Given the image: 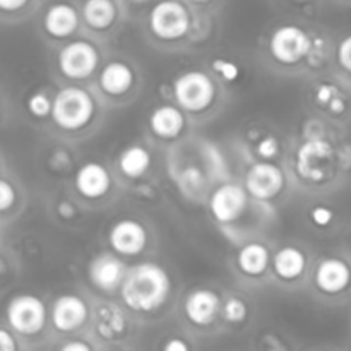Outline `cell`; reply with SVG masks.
Returning <instances> with one entry per match:
<instances>
[{
  "mask_svg": "<svg viewBox=\"0 0 351 351\" xmlns=\"http://www.w3.org/2000/svg\"><path fill=\"white\" fill-rule=\"evenodd\" d=\"M119 291L125 308L137 314H153L170 297V274L156 263H139L129 267Z\"/></svg>",
  "mask_w": 351,
  "mask_h": 351,
  "instance_id": "obj_1",
  "label": "cell"
},
{
  "mask_svg": "<svg viewBox=\"0 0 351 351\" xmlns=\"http://www.w3.org/2000/svg\"><path fill=\"white\" fill-rule=\"evenodd\" d=\"M96 117V99L82 86H65L53 96L51 122L62 132H81Z\"/></svg>",
  "mask_w": 351,
  "mask_h": 351,
  "instance_id": "obj_2",
  "label": "cell"
},
{
  "mask_svg": "<svg viewBox=\"0 0 351 351\" xmlns=\"http://www.w3.org/2000/svg\"><path fill=\"white\" fill-rule=\"evenodd\" d=\"M171 91L177 105L184 112L194 115L208 112L218 98V86L215 77L199 69L178 74L171 84Z\"/></svg>",
  "mask_w": 351,
  "mask_h": 351,
  "instance_id": "obj_3",
  "label": "cell"
},
{
  "mask_svg": "<svg viewBox=\"0 0 351 351\" xmlns=\"http://www.w3.org/2000/svg\"><path fill=\"white\" fill-rule=\"evenodd\" d=\"M336 163L335 146L324 136H308L298 146L295 168L302 180L322 184L332 175Z\"/></svg>",
  "mask_w": 351,
  "mask_h": 351,
  "instance_id": "obj_4",
  "label": "cell"
},
{
  "mask_svg": "<svg viewBox=\"0 0 351 351\" xmlns=\"http://www.w3.org/2000/svg\"><path fill=\"white\" fill-rule=\"evenodd\" d=\"M147 26L156 40L175 43L189 36L192 29V16L178 0H161L149 10Z\"/></svg>",
  "mask_w": 351,
  "mask_h": 351,
  "instance_id": "obj_5",
  "label": "cell"
},
{
  "mask_svg": "<svg viewBox=\"0 0 351 351\" xmlns=\"http://www.w3.org/2000/svg\"><path fill=\"white\" fill-rule=\"evenodd\" d=\"M314 38L297 24H281L269 36V53L280 65H298L307 62Z\"/></svg>",
  "mask_w": 351,
  "mask_h": 351,
  "instance_id": "obj_6",
  "label": "cell"
},
{
  "mask_svg": "<svg viewBox=\"0 0 351 351\" xmlns=\"http://www.w3.org/2000/svg\"><path fill=\"white\" fill-rule=\"evenodd\" d=\"M7 326L16 335L36 336L45 329L48 321L47 305L41 298L31 293L16 295L9 300L5 308Z\"/></svg>",
  "mask_w": 351,
  "mask_h": 351,
  "instance_id": "obj_7",
  "label": "cell"
},
{
  "mask_svg": "<svg viewBox=\"0 0 351 351\" xmlns=\"http://www.w3.org/2000/svg\"><path fill=\"white\" fill-rule=\"evenodd\" d=\"M99 51L89 40H72L58 50V72L69 81H84L99 67Z\"/></svg>",
  "mask_w": 351,
  "mask_h": 351,
  "instance_id": "obj_8",
  "label": "cell"
},
{
  "mask_svg": "<svg viewBox=\"0 0 351 351\" xmlns=\"http://www.w3.org/2000/svg\"><path fill=\"white\" fill-rule=\"evenodd\" d=\"M252 197L245 185L237 182H226L218 185L209 195V213L218 225L228 226L239 221L249 209Z\"/></svg>",
  "mask_w": 351,
  "mask_h": 351,
  "instance_id": "obj_9",
  "label": "cell"
},
{
  "mask_svg": "<svg viewBox=\"0 0 351 351\" xmlns=\"http://www.w3.org/2000/svg\"><path fill=\"white\" fill-rule=\"evenodd\" d=\"M247 192L257 202L276 199L287 185L285 170L273 160H257L249 167L243 178Z\"/></svg>",
  "mask_w": 351,
  "mask_h": 351,
  "instance_id": "obj_10",
  "label": "cell"
},
{
  "mask_svg": "<svg viewBox=\"0 0 351 351\" xmlns=\"http://www.w3.org/2000/svg\"><path fill=\"white\" fill-rule=\"evenodd\" d=\"M89 315H91V311H89L88 302L79 295H60L51 304V326L60 335H72V332L84 328Z\"/></svg>",
  "mask_w": 351,
  "mask_h": 351,
  "instance_id": "obj_11",
  "label": "cell"
},
{
  "mask_svg": "<svg viewBox=\"0 0 351 351\" xmlns=\"http://www.w3.org/2000/svg\"><path fill=\"white\" fill-rule=\"evenodd\" d=\"M129 266L123 263L122 256L112 252H101L91 259L88 266V278L95 288L105 293L120 290Z\"/></svg>",
  "mask_w": 351,
  "mask_h": 351,
  "instance_id": "obj_12",
  "label": "cell"
},
{
  "mask_svg": "<svg viewBox=\"0 0 351 351\" xmlns=\"http://www.w3.org/2000/svg\"><path fill=\"white\" fill-rule=\"evenodd\" d=\"M149 233L141 221L134 218H122L113 223L108 232L110 249L122 257H136L146 249Z\"/></svg>",
  "mask_w": 351,
  "mask_h": 351,
  "instance_id": "obj_13",
  "label": "cell"
},
{
  "mask_svg": "<svg viewBox=\"0 0 351 351\" xmlns=\"http://www.w3.org/2000/svg\"><path fill=\"white\" fill-rule=\"evenodd\" d=\"M223 300L215 290L197 288L185 297L184 314L191 324L197 328H209L221 317Z\"/></svg>",
  "mask_w": 351,
  "mask_h": 351,
  "instance_id": "obj_14",
  "label": "cell"
},
{
  "mask_svg": "<svg viewBox=\"0 0 351 351\" xmlns=\"http://www.w3.org/2000/svg\"><path fill=\"white\" fill-rule=\"evenodd\" d=\"M74 187L86 201H99L112 191V175L105 165L88 161L75 171Z\"/></svg>",
  "mask_w": 351,
  "mask_h": 351,
  "instance_id": "obj_15",
  "label": "cell"
},
{
  "mask_svg": "<svg viewBox=\"0 0 351 351\" xmlns=\"http://www.w3.org/2000/svg\"><path fill=\"white\" fill-rule=\"evenodd\" d=\"M314 285L321 293L339 295L351 285V267L341 257H324L315 266Z\"/></svg>",
  "mask_w": 351,
  "mask_h": 351,
  "instance_id": "obj_16",
  "label": "cell"
},
{
  "mask_svg": "<svg viewBox=\"0 0 351 351\" xmlns=\"http://www.w3.org/2000/svg\"><path fill=\"white\" fill-rule=\"evenodd\" d=\"M136 69L123 60H112L98 72V88L110 98H122L136 88Z\"/></svg>",
  "mask_w": 351,
  "mask_h": 351,
  "instance_id": "obj_17",
  "label": "cell"
},
{
  "mask_svg": "<svg viewBox=\"0 0 351 351\" xmlns=\"http://www.w3.org/2000/svg\"><path fill=\"white\" fill-rule=\"evenodd\" d=\"M93 329L101 341H120L125 338L129 319L122 307L115 304H101L93 311Z\"/></svg>",
  "mask_w": 351,
  "mask_h": 351,
  "instance_id": "obj_18",
  "label": "cell"
},
{
  "mask_svg": "<svg viewBox=\"0 0 351 351\" xmlns=\"http://www.w3.org/2000/svg\"><path fill=\"white\" fill-rule=\"evenodd\" d=\"M81 16L72 3H51L43 16V31L53 40H65L77 31Z\"/></svg>",
  "mask_w": 351,
  "mask_h": 351,
  "instance_id": "obj_19",
  "label": "cell"
},
{
  "mask_svg": "<svg viewBox=\"0 0 351 351\" xmlns=\"http://www.w3.org/2000/svg\"><path fill=\"white\" fill-rule=\"evenodd\" d=\"M271 271L276 280L283 283H295L307 271V254L297 245H285L273 256Z\"/></svg>",
  "mask_w": 351,
  "mask_h": 351,
  "instance_id": "obj_20",
  "label": "cell"
},
{
  "mask_svg": "<svg viewBox=\"0 0 351 351\" xmlns=\"http://www.w3.org/2000/svg\"><path fill=\"white\" fill-rule=\"evenodd\" d=\"M273 263V254L263 242H247L237 252V269L245 278H261Z\"/></svg>",
  "mask_w": 351,
  "mask_h": 351,
  "instance_id": "obj_21",
  "label": "cell"
},
{
  "mask_svg": "<svg viewBox=\"0 0 351 351\" xmlns=\"http://www.w3.org/2000/svg\"><path fill=\"white\" fill-rule=\"evenodd\" d=\"M149 129L163 141L177 139L185 129V112L178 105L156 106L149 113Z\"/></svg>",
  "mask_w": 351,
  "mask_h": 351,
  "instance_id": "obj_22",
  "label": "cell"
},
{
  "mask_svg": "<svg viewBox=\"0 0 351 351\" xmlns=\"http://www.w3.org/2000/svg\"><path fill=\"white\" fill-rule=\"evenodd\" d=\"M117 5L113 0H86L82 5V21L93 31H108L117 21Z\"/></svg>",
  "mask_w": 351,
  "mask_h": 351,
  "instance_id": "obj_23",
  "label": "cell"
},
{
  "mask_svg": "<svg viewBox=\"0 0 351 351\" xmlns=\"http://www.w3.org/2000/svg\"><path fill=\"white\" fill-rule=\"evenodd\" d=\"M151 161H153L151 151L146 146H143V144H132V146H127L120 153L119 168L123 177L136 180V178L144 177L149 171Z\"/></svg>",
  "mask_w": 351,
  "mask_h": 351,
  "instance_id": "obj_24",
  "label": "cell"
},
{
  "mask_svg": "<svg viewBox=\"0 0 351 351\" xmlns=\"http://www.w3.org/2000/svg\"><path fill=\"white\" fill-rule=\"evenodd\" d=\"M247 315H249V307H247L245 300L237 295H230L223 300L221 305V319L226 324L240 326L245 322Z\"/></svg>",
  "mask_w": 351,
  "mask_h": 351,
  "instance_id": "obj_25",
  "label": "cell"
},
{
  "mask_svg": "<svg viewBox=\"0 0 351 351\" xmlns=\"http://www.w3.org/2000/svg\"><path fill=\"white\" fill-rule=\"evenodd\" d=\"M26 106L34 119H48L53 110V98H50L47 91H36L27 98Z\"/></svg>",
  "mask_w": 351,
  "mask_h": 351,
  "instance_id": "obj_26",
  "label": "cell"
},
{
  "mask_svg": "<svg viewBox=\"0 0 351 351\" xmlns=\"http://www.w3.org/2000/svg\"><path fill=\"white\" fill-rule=\"evenodd\" d=\"M211 69L219 79L226 82H235L240 77V67L230 58H215L211 60Z\"/></svg>",
  "mask_w": 351,
  "mask_h": 351,
  "instance_id": "obj_27",
  "label": "cell"
},
{
  "mask_svg": "<svg viewBox=\"0 0 351 351\" xmlns=\"http://www.w3.org/2000/svg\"><path fill=\"white\" fill-rule=\"evenodd\" d=\"M280 141L276 136H264L256 143V154L259 160H276L280 154Z\"/></svg>",
  "mask_w": 351,
  "mask_h": 351,
  "instance_id": "obj_28",
  "label": "cell"
},
{
  "mask_svg": "<svg viewBox=\"0 0 351 351\" xmlns=\"http://www.w3.org/2000/svg\"><path fill=\"white\" fill-rule=\"evenodd\" d=\"M336 96H339V91L335 84H331V82H319V84L315 86L314 98H315V101H317L319 106H324V108H328Z\"/></svg>",
  "mask_w": 351,
  "mask_h": 351,
  "instance_id": "obj_29",
  "label": "cell"
},
{
  "mask_svg": "<svg viewBox=\"0 0 351 351\" xmlns=\"http://www.w3.org/2000/svg\"><path fill=\"white\" fill-rule=\"evenodd\" d=\"M332 219H335V211L331 208H328V206L319 204L311 209V221L314 226L326 228V226L331 225Z\"/></svg>",
  "mask_w": 351,
  "mask_h": 351,
  "instance_id": "obj_30",
  "label": "cell"
},
{
  "mask_svg": "<svg viewBox=\"0 0 351 351\" xmlns=\"http://www.w3.org/2000/svg\"><path fill=\"white\" fill-rule=\"evenodd\" d=\"M336 60L345 72L351 74V34L343 38L336 48Z\"/></svg>",
  "mask_w": 351,
  "mask_h": 351,
  "instance_id": "obj_31",
  "label": "cell"
},
{
  "mask_svg": "<svg viewBox=\"0 0 351 351\" xmlns=\"http://www.w3.org/2000/svg\"><path fill=\"white\" fill-rule=\"evenodd\" d=\"M14 202H16V189L7 178H3L0 182V209H2V213L9 211Z\"/></svg>",
  "mask_w": 351,
  "mask_h": 351,
  "instance_id": "obj_32",
  "label": "cell"
},
{
  "mask_svg": "<svg viewBox=\"0 0 351 351\" xmlns=\"http://www.w3.org/2000/svg\"><path fill=\"white\" fill-rule=\"evenodd\" d=\"M16 332L12 329L2 328L0 331V350L2 351H16L17 345H16Z\"/></svg>",
  "mask_w": 351,
  "mask_h": 351,
  "instance_id": "obj_33",
  "label": "cell"
},
{
  "mask_svg": "<svg viewBox=\"0 0 351 351\" xmlns=\"http://www.w3.org/2000/svg\"><path fill=\"white\" fill-rule=\"evenodd\" d=\"M60 348L64 351H89V350H93V345L82 341V339H72V341L64 343Z\"/></svg>",
  "mask_w": 351,
  "mask_h": 351,
  "instance_id": "obj_34",
  "label": "cell"
},
{
  "mask_svg": "<svg viewBox=\"0 0 351 351\" xmlns=\"http://www.w3.org/2000/svg\"><path fill=\"white\" fill-rule=\"evenodd\" d=\"M27 2L29 0H0V7H2L3 12H16V10L26 7Z\"/></svg>",
  "mask_w": 351,
  "mask_h": 351,
  "instance_id": "obj_35",
  "label": "cell"
},
{
  "mask_svg": "<svg viewBox=\"0 0 351 351\" xmlns=\"http://www.w3.org/2000/svg\"><path fill=\"white\" fill-rule=\"evenodd\" d=\"M345 110H346V101L343 99L341 95L336 96V98L331 101V105L328 106V112H331L332 115H341Z\"/></svg>",
  "mask_w": 351,
  "mask_h": 351,
  "instance_id": "obj_36",
  "label": "cell"
},
{
  "mask_svg": "<svg viewBox=\"0 0 351 351\" xmlns=\"http://www.w3.org/2000/svg\"><path fill=\"white\" fill-rule=\"evenodd\" d=\"M163 350H167V351H187L189 350V345L184 341V339L171 338L170 341L165 343Z\"/></svg>",
  "mask_w": 351,
  "mask_h": 351,
  "instance_id": "obj_37",
  "label": "cell"
},
{
  "mask_svg": "<svg viewBox=\"0 0 351 351\" xmlns=\"http://www.w3.org/2000/svg\"><path fill=\"white\" fill-rule=\"evenodd\" d=\"M57 211H58V215L62 216V218H67V219L74 218V215H75V208L69 201L60 202V204H58V208H57Z\"/></svg>",
  "mask_w": 351,
  "mask_h": 351,
  "instance_id": "obj_38",
  "label": "cell"
},
{
  "mask_svg": "<svg viewBox=\"0 0 351 351\" xmlns=\"http://www.w3.org/2000/svg\"><path fill=\"white\" fill-rule=\"evenodd\" d=\"M189 2H194V3H202V2H206V0H189Z\"/></svg>",
  "mask_w": 351,
  "mask_h": 351,
  "instance_id": "obj_39",
  "label": "cell"
}]
</instances>
